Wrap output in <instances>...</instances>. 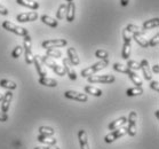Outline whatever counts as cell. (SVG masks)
Returning a JSON list of instances; mask_svg holds the SVG:
<instances>
[{"label": "cell", "instance_id": "22", "mask_svg": "<svg viewBox=\"0 0 159 149\" xmlns=\"http://www.w3.org/2000/svg\"><path fill=\"white\" fill-rule=\"evenodd\" d=\"M127 75H128V77L130 78V80H132V81H133L136 86L141 87V86H142V79L138 76V73L135 72V71H133V70H128Z\"/></svg>", "mask_w": 159, "mask_h": 149}, {"label": "cell", "instance_id": "40", "mask_svg": "<svg viewBox=\"0 0 159 149\" xmlns=\"http://www.w3.org/2000/svg\"><path fill=\"white\" fill-rule=\"evenodd\" d=\"M150 87H151L152 90H155L156 92H159V83H158V80H152L151 84H150Z\"/></svg>", "mask_w": 159, "mask_h": 149}, {"label": "cell", "instance_id": "19", "mask_svg": "<svg viewBox=\"0 0 159 149\" xmlns=\"http://www.w3.org/2000/svg\"><path fill=\"white\" fill-rule=\"evenodd\" d=\"M133 39L138 43L141 47L143 48H147L149 47V44L148 41H147V38L144 37V35L143 33H133Z\"/></svg>", "mask_w": 159, "mask_h": 149}, {"label": "cell", "instance_id": "24", "mask_svg": "<svg viewBox=\"0 0 159 149\" xmlns=\"http://www.w3.org/2000/svg\"><path fill=\"white\" fill-rule=\"evenodd\" d=\"M41 21H43L45 24H47L51 28H56L58 26V22L55 20V18L51 17V16H48V15H43L41 16Z\"/></svg>", "mask_w": 159, "mask_h": 149}, {"label": "cell", "instance_id": "27", "mask_svg": "<svg viewBox=\"0 0 159 149\" xmlns=\"http://www.w3.org/2000/svg\"><path fill=\"white\" fill-rule=\"evenodd\" d=\"M141 94H143V88L139 87V86L128 88V90L126 91L127 96H136V95H141Z\"/></svg>", "mask_w": 159, "mask_h": 149}, {"label": "cell", "instance_id": "3", "mask_svg": "<svg viewBox=\"0 0 159 149\" xmlns=\"http://www.w3.org/2000/svg\"><path fill=\"white\" fill-rule=\"evenodd\" d=\"M23 49L25 51V62L28 64H32L33 63V53H32V40L31 37L28 36L24 37V41H23Z\"/></svg>", "mask_w": 159, "mask_h": 149}, {"label": "cell", "instance_id": "45", "mask_svg": "<svg viewBox=\"0 0 159 149\" xmlns=\"http://www.w3.org/2000/svg\"><path fill=\"white\" fill-rule=\"evenodd\" d=\"M128 2H129V0H120V4H121V6H127L128 5Z\"/></svg>", "mask_w": 159, "mask_h": 149}, {"label": "cell", "instance_id": "12", "mask_svg": "<svg viewBox=\"0 0 159 149\" xmlns=\"http://www.w3.org/2000/svg\"><path fill=\"white\" fill-rule=\"evenodd\" d=\"M11 99H13V93L11 91H7L2 95V100H1V113H6L9 110V107H11Z\"/></svg>", "mask_w": 159, "mask_h": 149}, {"label": "cell", "instance_id": "37", "mask_svg": "<svg viewBox=\"0 0 159 149\" xmlns=\"http://www.w3.org/2000/svg\"><path fill=\"white\" fill-rule=\"evenodd\" d=\"M52 70H53L56 75H58V76H61V77H63L65 75V71H64V69H63V67H61L60 64H56Z\"/></svg>", "mask_w": 159, "mask_h": 149}, {"label": "cell", "instance_id": "32", "mask_svg": "<svg viewBox=\"0 0 159 149\" xmlns=\"http://www.w3.org/2000/svg\"><path fill=\"white\" fill-rule=\"evenodd\" d=\"M46 56L48 58H60L62 56V52L58 51V49H47L46 51Z\"/></svg>", "mask_w": 159, "mask_h": 149}, {"label": "cell", "instance_id": "41", "mask_svg": "<svg viewBox=\"0 0 159 149\" xmlns=\"http://www.w3.org/2000/svg\"><path fill=\"white\" fill-rule=\"evenodd\" d=\"M8 13H9V12H8L7 8L5 7L4 5L0 4V14H1V15H5V16H6V15H8Z\"/></svg>", "mask_w": 159, "mask_h": 149}, {"label": "cell", "instance_id": "23", "mask_svg": "<svg viewBox=\"0 0 159 149\" xmlns=\"http://www.w3.org/2000/svg\"><path fill=\"white\" fill-rule=\"evenodd\" d=\"M159 26V18H152V20H149V21H145L143 23V30H150L153 29V28H157Z\"/></svg>", "mask_w": 159, "mask_h": 149}, {"label": "cell", "instance_id": "13", "mask_svg": "<svg viewBox=\"0 0 159 149\" xmlns=\"http://www.w3.org/2000/svg\"><path fill=\"white\" fill-rule=\"evenodd\" d=\"M140 69L142 70V72H143V76H144L145 80H151L152 79V72H151V70H150V67H149L148 60L143 58V60L140 62Z\"/></svg>", "mask_w": 159, "mask_h": 149}, {"label": "cell", "instance_id": "2", "mask_svg": "<svg viewBox=\"0 0 159 149\" xmlns=\"http://www.w3.org/2000/svg\"><path fill=\"white\" fill-rule=\"evenodd\" d=\"M2 28L5 30H7L9 32H13L15 35H17V36H21V37H25L29 35L28 32V30L25 28H23V26H18L14 23L9 22V21H4L2 22Z\"/></svg>", "mask_w": 159, "mask_h": 149}, {"label": "cell", "instance_id": "25", "mask_svg": "<svg viewBox=\"0 0 159 149\" xmlns=\"http://www.w3.org/2000/svg\"><path fill=\"white\" fill-rule=\"evenodd\" d=\"M85 92H86L87 94H92V95H94V96H101L102 95L101 90L98 87H94V86H92V85L85 86Z\"/></svg>", "mask_w": 159, "mask_h": 149}, {"label": "cell", "instance_id": "4", "mask_svg": "<svg viewBox=\"0 0 159 149\" xmlns=\"http://www.w3.org/2000/svg\"><path fill=\"white\" fill-rule=\"evenodd\" d=\"M88 83L96 84V83H103V84H111L113 83L116 78L112 75H92L87 78Z\"/></svg>", "mask_w": 159, "mask_h": 149}, {"label": "cell", "instance_id": "7", "mask_svg": "<svg viewBox=\"0 0 159 149\" xmlns=\"http://www.w3.org/2000/svg\"><path fill=\"white\" fill-rule=\"evenodd\" d=\"M66 44H68V41L65 39H49L43 41V48H45V49H55V48L63 47Z\"/></svg>", "mask_w": 159, "mask_h": 149}, {"label": "cell", "instance_id": "15", "mask_svg": "<svg viewBox=\"0 0 159 149\" xmlns=\"http://www.w3.org/2000/svg\"><path fill=\"white\" fill-rule=\"evenodd\" d=\"M68 60L70 61V63L72 64V66H78L80 63V60H79V56H78V53H77L76 48L73 47H70L68 48Z\"/></svg>", "mask_w": 159, "mask_h": 149}, {"label": "cell", "instance_id": "48", "mask_svg": "<svg viewBox=\"0 0 159 149\" xmlns=\"http://www.w3.org/2000/svg\"><path fill=\"white\" fill-rule=\"evenodd\" d=\"M66 1H68V2H71V1H73V0H66Z\"/></svg>", "mask_w": 159, "mask_h": 149}, {"label": "cell", "instance_id": "30", "mask_svg": "<svg viewBox=\"0 0 159 149\" xmlns=\"http://www.w3.org/2000/svg\"><path fill=\"white\" fill-rule=\"evenodd\" d=\"M125 29L128 30L130 33H143L144 35V30L141 29L139 26H135V24H128Z\"/></svg>", "mask_w": 159, "mask_h": 149}, {"label": "cell", "instance_id": "14", "mask_svg": "<svg viewBox=\"0 0 159 149\" xmlns=\"http://www.w3.org/2000/svg\"><path fill=\"white\" fill-rule=\"evenodd\" d=\"M76 16V5L73 1L68 2L66 5V14H65V18L68 22H72Z\"/></svg>", "mask_w": 159, "mask_h": 149}, {"label": "cell", "instance_id": "33", "mask_svg": "<svg viewBox=\"0 0 159 149\" xmlns=\"http://www.w3.org/2000/svg\"><path fill=\"white\" fill-rule=\"evenodd\" d=\"M127 68L129 70H140V62L134 60H127Z\"/></svg>", "mask_w": 159, "mask_h": 149}, {"label": "cell", "instance_id": "8", "mask_svg": "<svg viewBox=\"0 0 159 149\" xmlns=\"http://www.w3.org/2000/svg\"><path fill=\"white\" fill-rule=\"evenodd\" d=\"M62 64H63V69H64V71H65V75H68L71 80H76L77 72H76V70L73 69V66L70 63L69 60H68L66 58H63V61H62Z\"/></svg>", "mask_w": 159, "mask_h": 149}, {"label": "cell", "instance_id": "6", "mask_svg": "<svg viewBox=\"0 0 159 149\" xmlns=\"http://www.w3.org/2000/svg\"><path fill=\"white\" fill-rule=\"evenodd\" d=\"M136 122H138V114L135 111H130L129 116H128V127H127V133L130 137H134L136 134V131H138Z\"/></svg>", "mask_w": 159, "mask_h": 149}, {"label": "cell", "instance_id": "46", "mask_svg": "<svg viewBox=\"0 0 159 149\" xmlns=\"http://www.w3.org/2000/svg\"><path fill=\"white\" fill-rule=\"evenodd\" d=\"M158 113H159V110H156L155 115H156V117H157V118H158Z\"/></svg>", "mask_w": 159, "mask_h": 149}, {"label": "cell", "instance_id": "39", "mask_svg": "<svg viewBox=\"0 0 159 149\" xmlns=\"http://www.w3.org/2000/svg\"><path fill=\"white\" fill-rule=\"evenodd\" d=\"M148 44H149V46H151V47L157 46V45L159 44V33H157L152 39H150V41H149Z\"/></svg>", "mask_w": 159, "mask_h": 149}, {"label": "cell", "instance_id": "1", "mask_svg": "<svg viewBox=\"0 0 159 149\" xmlns=\"http://www.w3.org/2000/svg\"><path fill=\"white\" fill-rule=\"evenodd\" d=\"M108 64H109L108 60H101L100 62H96V63L92 64V66L86 68V69H83L81 72H80V75H81V77H84V78H88V77L92 76V75H95V73L98 72V71H100V70L104 69L105 67H108Z\"/></svg>", "mask_w": 159, "mask_h": 149}, {"label": "cell", "instance_id": "42", "mask_svg": "<svg viewBox=\"0 0 159 149\" xmlns=\"http://www.w3.org/2000/svg\"><path fill=\"white\" fill-rule=\"evenodd\" d=\"M34 149H60L57 146H45V147H36Z\"/></svg>", "mask_w": 159, "mask_h": 149}, {"label": "cell", "instance_id": "28", "mask_svg": "<svg viewBox=\"0 0 159 149\" xmlns=\"http://www.w3.org/2000/svg\"><path fill=\"white\" fill-rule=\"evenodd\" d=\"M39 133L41 135H48V137H53L55 134V131L53 127L49 126H40L39 127Z\"/></svg>", "mask_w": 159, "mask_h": 149}, {"label": "cell", "instance_id": "5", "mask_svg": "<svg viewBox=\"0 0 159 149\" xmlns=\"http://www.w3.org/2000/svg\"><path fill=\"white\" fill-rule=\"evenodd\" d=\"M125 134H127V127H120V128H117V130L110 132L109 134L105 135L104 141L107 143H111V142L116 141L117 139L124 137Z\"/></svg>", "mask_w": 159, "mask_h": 149}, {"label": "cell", "instance_id": "16", "mask_svg": "<svg viewBox=\"0 0 159 149\" xmlns=\"http://www.w3.org/2000/svg\"><path fill=\"white\" fill-rule=\"evenodd\" d=\"M78 140H79L80 149H89L88 139H87V133L85 130H80V131L78 132Z\"/></svg>", "mask_w": 159, "mask_h": 149}, {"label": "cell", "instance_id": "18", "mask_svg": "<svg viewBox=\"0 0 159 149\" xmlns=\"http://www.w3.org/2000/svg\"><path fill=\"white\" fill-rule=\"evenodd\" d=\"M37 140L39 142H41V143H45V145L47 146H56V142H57V140L55 138H53V137H48V135H41L39 134L38 137H37Z\"/></svg>", "mask_w": 159, "mask_h": 149}, {"label": "cell", "instance_id": "17", "mask_svg": "<svg viewBox=\"0 0 159 149\" xmlns=\"http://www.w3.org/2000/svg\"><path fill=\"white\" fill-rule=\"evenodd\" d=\"M126 122H127V118L125 116H123V117H120V118H118V119L111 122V123L109 124L108 128L110 130V131H115V130H117V128L123 127L124 125L126 124Z\"/></svg>", "mask_w": 159, "mask_h": 149}, {"label": "cell", "instance_id": "26", "mask_svg": "<svg viewBox=\"0 0 159 149\" xmlns=\"http://www.w3.org/2000/svg\"><path fill=\"white\" fill-rule=\"evenodd\" d=\"M0 86L8 90V91H11V90H15V88H16V84H15L14 81H11V80L1 79L0 80Z\"/></svg>", "mask_w": 159, "mask_h": 149}, {"label": "cell", "instance_id": "38", "mask_svg": "<svg viewBox=\"0 0 159 149\" xmlns=\"http://www.w3.org/2000/svg\"><path fill=\"white\" fill-rule=\"evenodd\" d=\"M123 38H124V43H130L132 41V36H130V32L128 30L126 29L123 30Z\"/></svg>", "mask_w": 159, "mask_h": 149}, {"label": "cell", "instance_id": "35", "mask_svg": "<svg viewBox=\"0 0 159 149\" xmlns=\"http://www.w3.org/2000/svg\"><path fill=\"white\" fill-rule=\"evenodd\" d=\"M113 69L116 70V71H118V72H121V73H127L128 72V70H129L126 66H124V64H121V63H115V64H113Z\"/></svg>", "mask_w": 159, "mask_h": 149}, {"label": "cell", "instance_id": "43", "mask_svg": "<svg viewBox=\"0 0 159 149\" xmlns=\"http://www.w3.org/2000/svg\"><path fill=\"white\" fill-rule=\"evenodd\" d=\"M8 119V115L6 113H0V122H6Z\"/></svg>", "mask_w": 159, "mask_h": 149}, {"label": "cell", "instance_id": "29", "mask_svg": "<svg viewBox=\"0 0 159 149\" xmlns=\"http://www.w3.org/2000/svg\"><path fill=\"white\" fill-rule=\"evenodd\" d=\"M130 43H124L123 51H121V58L124 60H128V58L130 56Z\"/></svg>", "mask_w": 159, "mask_h": 149}, {"label": "cell", "instance_id": "20", "mask_svg": "<svg viewBox=\"0 0 159 149\" xmlns=\"http://www.w3.org/2000/svg\"><path fill=\"white\" fill-rule=\"evenodd\" d=\"M16 2L21 6H24V7H28L30 9H38L39 8V4L34 1V0H16Z\"/></svg>", "mask_w": 159, "mask_h": 149}, {"label": "cell", "instance_id": "36", "mask_svg": "<svg viewBox=\"0 0 159 149\" xmlns=\"http://www.w3.org/2000/svg\"><path fill=\"white\" fill-rule=\"evenodd\" d=\"M22 53H23V47L20 46V45H17V46L13 49V52H11V58H20V56L22 55Z\"/></svg>", "mask_w": 159, "mask_h": 149}, {"label": "cell", "instance_id": "21", "mask_svg": "<svg viewBox=\"0 0 159 149\" xmlns=\"http://www.w3.org/2000/svg\"><path fill=\"white\" fill-rule=\"evenodd\" d=\"M39 84L43 86H47V87H56L57 86V81L53 78H48V77H40Z\"/></svg>", "mask_w": 159, "mask_h": 149}, {"label": "cell", "instance_id": "47", "mask_svg": "<svg viewBox=\"0 0 159 149\" xmlns=\"http://www.w3.org/2000/svg\"><path fill=\"white\" fill-rule=\"evenodd\" d=\"M1 100H2V94L0 93V101H1Z\"/></svg>", "mask_w": 159, "mask_h": 149}, {"label": "cell", "instance_id": "44", "mask_svg": "<svg viewBox=\"0 0 159 149\" xmlns=\"http://www.w3.org/2000/svg\"><path fill=\"white\" fill-rule=\"evenodd\" d=\"M152 72H155L158 75L159 73V64H155V66L152 67Z\"/></svg>", "mask_w": 159, "mask_h": 149}, {"label": "cell", "instance_id": "9", "mask_svg": "<svg viewBox=\"0 0 159 149\" xmlns=\"http://www.w3.org/2000/svg\"><path fill=\"white\" fill-rule=\"evenodd\" d=\"M38 18V13L37 12H29V13H21L16 16V20L21 23L25 22H33Z\"/></svg>", "mask_w": 159, "mask_h": 149}, {"label": "cell", "instance_id": "31", "mask_svg": "<svg viewBox=\"0 0 159 149\" xmlns=\"http://www.w3.org/2000/svg\"><path fill=\"white\" fill-rule=\"evenodd\" d=\"M65 14H66V5L62 4L58 7V11L56 13V17H57V20H63L65 17Z\"/></svg>", "mask_w": 159, "mask_h": 149}, {"label": "cell", "instance_id": "10", "mask_svg": "<svg viewBox=\"0 0 159 149\" xmlns=\"http://www.w3.org/2000/svg\"><path fill=\"white\" fill-rule=\"evenodd\" d=\"M64 96L66 99L76 100V101H79V102H87V100H88L87 94H83V93L77 91H66L64 93Z\"/></svg>", "mask_w": 159, "mask_h": 149}, {"label": "cell", "instance_id": "34", "mask_svg": "<svg viewBox=\"0 0 159 149\" xmlns=\"http://www.w3.org/2000/svg\"><path fill=\"white\" fill-rule=\"evenodd\" d=\"M95 56L100 60H108L109 58V53L104 49H98L95 52Z\"/></svg>", "mask_w": 159, "mask_h": 149}, {"label": "cell", "instance_id": "11", "mask_svg": "<svg viewBox=\"0 0 159 149\" xmlns=\"http://www.w3.org/2000/svg\"><path fill=\"white\" fill-rule=\"evenodd\" d=\"M33 63H34V66H36V69H37V72L39 75L40 77H46L47 76V71L45 69V67H43V58L40 55H34L33 56Z\"/></svg>", "mask_w": 159, "mask_h": 149}]
</instances>
